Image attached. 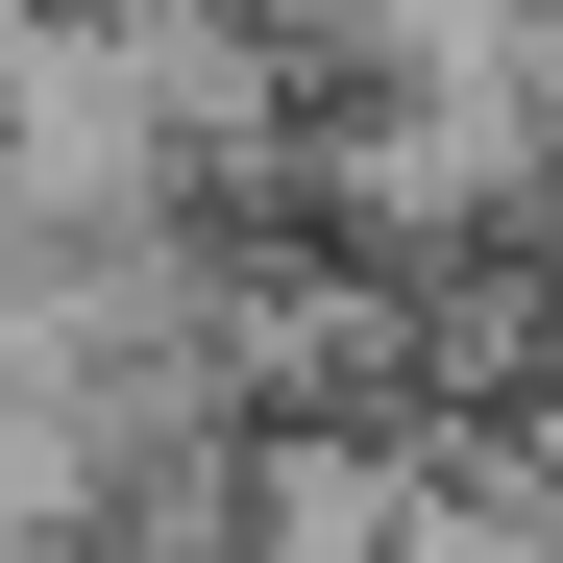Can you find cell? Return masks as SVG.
Wrapping results in <instances>:
<instances>
[{"instance_id": "obj_2", "label": "cell", "mask_w": 563, "mask_h": 563, "mask_svg": "<svg viewBox=\"0 0 563 563\" xmlns=\"http://www.w3.org/2000/svg\"><path fill=\"white\" fill-rule=\"evenodd\" d=\"M269 25H319V49H393V74H465V49H515V0H269Z\"/></svg>"}, {"instance_id": "obj_1", "label": "cell", "mask_w": 563, "mask_h": 563, "mask_svg": "<svg viewBox=\"0 0 563 563\" xmlns=\"http://www.w3.org/2000/svg\"><path fill=\"white\" fill-rule=\"evenodd\" d=\"M99 490H123V417L74 393V367H49L25 319H0V539H74Z\"/></svg>"}]
</instances>
